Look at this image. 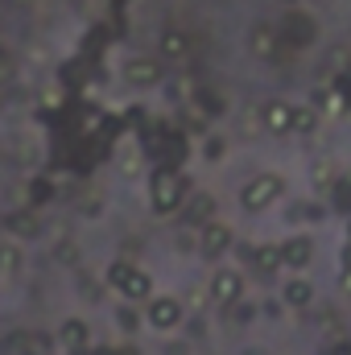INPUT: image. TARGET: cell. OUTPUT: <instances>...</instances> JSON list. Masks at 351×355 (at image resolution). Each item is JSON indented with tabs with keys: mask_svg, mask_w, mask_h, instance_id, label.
I'll return each mask as SVG.
<instances>
[{
	"mask_svg": "<svg viewBox=\"0 0 351 355\" xmlns=\"http://www.w3.org/2000/svg\"><path fill=\"white\" fill-rule=\"evenodd\" d=\"M277 248H281V268L302 272V268L314 261V240H310V236H289V240L277 244Z\"/></svg>",
	"mask_w": 351,
	"mask_h": 355,
	"instance_id": "cell-7",
	"label": "cell"
},
{
	"mask_svg": "<svg viewBox=\"0 0 351 355\" xmlns=\"http://www.w3.org/2000/svg\"><path fill=\"white\" fill-rule=\"evenodd\" d=\"M58 343H62V347H71V352H83V347L91 343L87 322H83V318H67V322L58 327Z\"/></svg>",
	"mask_w": 351,
	"mask_h": 355,
	"instance_id": "cell-11",
	"label": "cell"
},
{
	"mask_svg": "<svg viewBox=\"0 0 351 355\" xmlns=\"http://www.w3.org/2000/svg\"><path fill=\"white\" fill-rule=\"evenodd\" d=\"M120 293L128 297V306H132V302H149V297H153V277H149V272H141V268H132V272H128V281L120 285Z\"/></svg>",
	"mask_w": 351,
	"mask_h": 355,
	"instance_id": "cell-12",
	"label": "cell"
},
{
	"mask_svg": "<svg viewBox=\"0 0 351 355\" xmlns=\"http://www.w3.org/2000/svg\"><path fill=\"white\" fill-rule=\"evenodd\" d=\"M248 46H252V54H257V58H277V50H281V37H277V29L257 25V29L248 33Z\"/></svg>",
	"mask_w": 351,
	"mask_h": 355,
	"instance_id": "cell-14",
	"label": "cell"
},
{
	"mask_svg": "<svg viewBox=\"0 0 351 355\" xmlns=\"http://www.w3.org/2000/svg\"><path fill=\"white\" fill-rule=\"evenodd\" d=\"M261 124H264V132H277V137L293 132V103H285V99H268V103L261 107Z\"/></svg>",
	"mask_w": 351,
	"mask_h": 355,
	"instance_id": "cell-8",
	"label": "cell"
},
{
	"mask_svg": "<svg viewBox=\"0 0 351 355\" xmlns=\"http://www.w3.org/2000/svg\"><path fill=\"white\" fill-rule=\"evenodd\" d=\"M331 355H351V343L348 339H339V347H331Z\"/></svg>",
	"mask_w": 351,
	"mask_h": 355,
	"instance_id": "cell-28",
	"label": "cell"
},
{
	"mask_svg": "<svg viewBox=\"0 0 351 355\" xmlns=\"http://www.w3.org/2000/svg\"><path fill=\"white\" fill-rule=\"evenodd\" d=\"M257 310H261V306H248V302H236V306H232V318H236V322H248V318H252Z\"/></svg>",
	"mask_w": 351,
	"mask_h": 355,
	"instance_id": "cell-26",
	"label": "cell"
},
{
	"mask_svg": "<svg viewBox=\"0 0 351 355\" xmlns=\"http://www.w3.org/2000/svg\"><path fill=\"white\" fill-rule=\"evenodd\" d=\"M132 268H137V265H128V261H112V265H108V272H103V281H108L112 289H120V285L128 281V272H132Z\"/></svg>",
	"mask_w": 351,
	"mask_h": 355,
	"instance_id": "cell-23",
	"label": "cell"
},
{
	"mask_svg": "<svg viewBox=\"0 0 351 355\" xmlns=\"http://www.w3.org/2000/svg\"><path fill=\"white\" fill-rule=\"evenodd\" d=\"M186 174L178 170V166H166V170H157L153 182H149V202H153V211L157 215H170L182 207V198H186Z\"/></svg>",
	"mask_w": 351,
	"mask_h": 355,
	"instance_id": "cell-1",
	"label": "cell"
},
{
	"mask_svg": "<svg viewBox=\"0 0 351 355\" xmlns=\"http://www.w3.org/2000/svg\"><path fill=\"white\" fill-rule=\"evenodd\" d=\"M4 232L17 236V240H33V236L42 232V215H37L33 207H21V211L4 215Z\"/></svg>",
	"mask_w": 351,
	"mask_h": 355,
	"instance_id": "cell-10",
	"label": "cell"
},
{
	"mask_svg": "<svg viewBox=\"0 0 351 355\" xmlns=\"http://www.w3.org/2000/svg\"><path fill=\"white\" fill-rule=\"evenodd\" d=\"M252 265H257L261 277H277V272H281V248H277V244H261V248L252 252Z\"/></svg>",
	"mask_w": 351,
	"mask_h": 355,
	"instance_id": "cell-17",
	"label": "cell"
},
{
	"mask_svg": "<svg viewBox=\"0 0 351 355\" xmlns=\"http://www.w3.org/2000/svg\"><path fill=\"white\" fill-rule=\"evenodd\" d=\"M211 215H215V198H211V194H190V202H186V219H190V227L211 223Z\"/></svg>",
	"mask_w": 351,
	"mask_h": 355,
	"instance_id": "cell-16",
	"label": "cell"
},
{
	"mask_svg": "<svg viewBox=\"0 0 351 355\" xmlns=\"http://www.w3.org/2000/svg\"><path fill=\"white\" fill-rule=\"evenodd\" d=\"M116 322H120V331H124V335H137V331H141V310L124 302V306L116 310Z\"/></svg>",
	"mask_w": 351,
	"mask_h": 355,
	"instance_id": "cell-21",
	"label": "cell"
},
{
	"mask_svg": "<svg viewBox=\"0 0 351 355\" xmlns=\"http://www.w3.org/2000/svg\"><path fill=\"white\" fill-rule=\"evenodd\" d=\"M0 277H21V248L0 244Z\"/></svg>",
	"mask_w": 351,
	"mask_h": 355,
	"instance_id": "cell-18",
	"label": "cell"
},
{
	"mask_svg": "<svg viewBox=\"0 0 351 355\" xmlns=\"http://www.w3.org/2000/svg\"><path fill=\"white\" fill-rule=\"evenodd\" d=\"M310 178H314V186H318V190H335V182H339V170H335V162H314Z\"/></svg>",
	"mask_w": 351,
	"mask_h": 355,
	"instance_id": "cell-19",
	"label": "cell"
},
{
	"mask_svg": "<svg viewBox=\"0 0 351 355\" xmlns=\"http://www.w3.org/2000/svg\"><path fill=\"white\" fill-rule=\"evenodd\" d=\"M232 244H236V236H232V227H228V223H215V219H211V223H203V227H198V252H203L207 261H219Z\"/></svg>",
	"mask_w": 351,
	"mask_h": 355,
	"instance_id": "cell-5",
	"label": "cell"
},
{
	"mask_svg": "<svg viewBox=\"0 0 351 355\" xmlns=\"http://www.w3.org/2000/svg\"><path fill=\"white\" fill-rule=\"evenodd\" d=\"M0 62H4V50H0Z\"/></svg>",
	"mask_w": 351,
	"mask_h": 355,
	"instance_id": "cell-29",
	"label": "cell"
},
{
	"mask_svg": "<svg viewBox=\"0 0 351 355\" xmlns=\"http://www.w3.org/2000/svg\"><path fill=\"white\" fill-rule=\"evenodd\" d=\"M223 153H228V141H223V137H207V141H203V157H207V162H219Z\"/></svg>",
	"mask_w": 351,
	"mask_h": 355,
	"instance_id": "cell-24",
	"label": "cell"
},
{
	"mask_svg": "<svg viewBox=\"0 0 351 355\" xmlns=\"http://www.w3.org/2000/svg\"><path fill=\"white\" fill-rule=\"evenodd\" d=\"M281 190H285V182L277 174H257V178H248L244 182V190H240V207L244 211H268L277 198H281Z\"/></svg>",
	"mask_w": 351,
	"mask_h": 355,
	"instance_id": "cell-2",
	"label": "cell"
},
{
	"mask_svg": "<svg viewBox=\"0 0 351 355\" xmlns=\"http://www.w3.org/2000/svg\"><path fill=\"white\" fill-rule=\"evenodd\" d=\"M54 194V186L46 182V178H37V182H29V198H33V211H37V202H46Z\"/></svg>",
	"mask_w": 351,
	"mask_h": 355,
	"instance_id": "cell-25",
	"label": "cell"
},
{
	"mask_svg": "<svg viewBox=\"0 0 351 355\" xmlns=\"http://www.w3.org/2000/svg\"><path fill=\"white\" fill-rule=\"evenodd\" d=\"M182 318H186V306L178 297H170V293H157L145 306V322L153 331H174V327H182Z\"/></svg>",
	"mask_w": 351,
	"mask_h": 355,
	"instance_id": "cell-3",
	"label": "cell"
},
{
	"mask_svg": "<svg viewBox=\"0 0 351 355\" xmlns=\"http://www.w3.org/2000/svg\"><path fill=\"white\" fill-rule=\"evenodd\" d=\"M339 289H343V293L351 297V265L343 268V272H339Z\"/></svg>",
	"mask_w": 351,
	"mask_h": 355,
	"instance_id": "cell-27",
	"label": "cell"
},
{
	"mask_svg": "<svg viewBox=\"0 0 351 355\" xmlns=\"http://www.w3.org/2000/svg\"><path fill=\"white\" fill-rule=\"evenodd\" d=\"M348 227H351V219H348Z\"/></svg>",
	"mask_w": 351,
	"mask_h": 355,
	"instance_id": "cell-30",
	"label": "cell"
},
{
	"mask_svg": "<svg viewBox=\"0 0 351 355\" xmlns=\"http://www.w3.org/2000/svg\"><path fill=\"white\" fill-rule=\"evenodd\" d=\"M277 37H281V46H310V42L318 37V25H314L302 8H293V12H285Z\"/></svg>",
	"mask_w": 351,
	"mask_h": 355,
	"instance_id": "cell-4",
	"label": "cell"
},
{
	"mask_svg": "<svg viewBox=\"0 0 351 355\" xmlns=\"http://www.w3.org/2000/svg\"><path fill=\"white\" fill-rule=\"evenodd\" d=\"M314 124H318V112L306 103V107H298L293 103V132H314Z\"/></svg>",
	"mask_w": 351,
	"mask_h": 355,
	"instance_id": "cell-22",
	"label": "cell"
},
{
	"mask_svg": "<svg viewBox=\"0 0 351 355\" xmlns=\"http://www.w3.org/2000/svg\"><path fill=\"white\" fill-rule=\"evenodd\" d=\"M124 79H128L132 87H157V83H162V62H157V58H128Z\"/></svg>",
	"mask_w": 351,
	"mask_h": 355,
	"instance_id": "cell-9",
	"label": "cell"
},
{
	"mask_svg": "<svg viewBox=\"0 0 351 355\" xmlns=\"http://www.w3.org/2000/svg\"><path fill=\"white\" fill-rule=\"evenodd\" d=\"M157 46H162V58H170V62H186L190 58V37L178 33V29H166L157 37Z\"/></svg>",
	"mask_w": 351,
	"mask_h": 355,
	"instance_id": "cell-13",
	"label": "cell"
},
{
	"mask_svg": "<svg viewBox=\"0 0 351 355\" xmlns=\"http://www.w3.org/2000/svg\"><path fill=\"white\" fill-rule=\"evenodd\" d=\"M240 297H244V277L236 268H219L211 277V302L215 306H236Z\"/></svg>",
	"mask_w": 351,
	"mask_h": 355,
	"instance_id": "cell-6",
	"label": "cell"
},
{
	"mask_svg": "<svg viewBox=\"0 0 351 355\" xmlns=\"http://www.w3.org/2000/svg\"><path fill=\"white\" fill-rule=\"evenodd\" d=\"M331 207L351 219V178H339V182H335V190H331Z\"/></svg>",
	"mask_w": 351,
	"mask_h": 355,
	"instance_id": "cell-20",
	"label": "cell"
},
{
	"mask_svg": "<svg viewBox=\"0 0 351 355\" xmlns=\"http://www.w3.org/2000/svg\"><path fill=\"white\" fill-rule=\"evenodd\" d=\"M310 302H314V285L306 277H293L285 285V293H281V306H293V310H306Z\"/></svg>",
	"mask_w": 351,
	"mask_h": 355,
	"instance_id": "cell-15",
	"label": "cell"
}]
</instances>
